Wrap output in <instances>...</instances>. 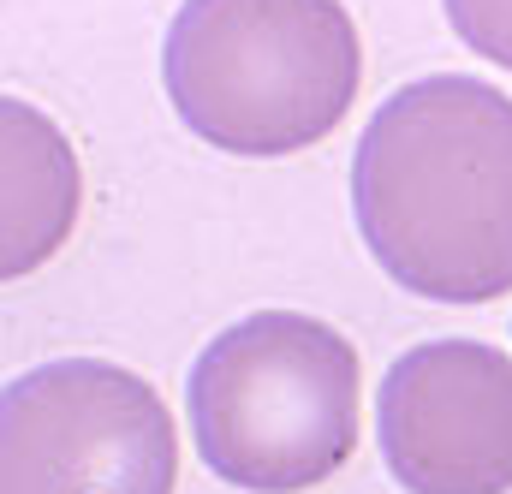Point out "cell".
Listing matches in <instances>:
<instances>
[{
	"label": "cell",
	"mask_w": 512,
	"mask_h": 494,
	"mask_svg": "<svg viewBox=\"0 0 512 494\" xmlns=\"http://www.w3.org/2000/svg\"><path fill=\"white\" fill-rule=\"evenodd\" d=\"M358 221L411 292L512 286V102L477 78L405 84L358 143Z\"/></svg>",
	"instance_id": "obj_1"
},
{
	"label": "cell",
	"mask_w": 512,
	"mask_h": 494,
	"mask_svg": "<svg viewBox=\"0 0 512 494\" xmlns=\"http://www.w3.org/2000/svg\"><path fill=\"white\" fill-rule=\"evenodd\" d=\"M191 435L215 477L298 494L358 441V352L316 316L256 310L191 364Z\"/></svg>",
	"instance_id": "obj_2"
},
{
	"label": "cell",
	"mask_w": 512,
	"mask_h": 494,
	"mask_svg": "<svg viewBox=\"0 0 512 494\" xmlns=\"http://www.w3.org/2000/svg\"><path fill=\"white\" fill-rule=\"evenodd\" d=\"M167 90L221 149H298L358 90L352 18L340 0H185L167 30Z\"/></svg>",
	"instance_id": "obj_3"
},
{
	"label": "cell",
	"mask_w": 512,
	"mask_h": 494,
	"mask_svg": "<svg viewBox=\"0 0 512 494\" xmlns=\"http://www.w3.org/2000/svg\"><path fill=\"white\" fill-rule=\"evenodd\" d=\"M173 423L149 381L66 358L0 399V494H167Z\"/></svg>",
	"instance_id": "obj_4"
},
{
	"label": "cell",
	"mask_w": 512,
	"mask_h": 494,
	"mask_svg": "<svg viewBox=\"0 0 512 494\" xmlns=\"http://www.w3.org/2000/svg\"><path fill=\"white\" fill-rule=\"evenodd\" d=\"M382 447L417 494H501L512 483V364L471 340L405 352L382 387Z\"/></svg>",
	"instance_id": "obj_5"
}]
</instances>
